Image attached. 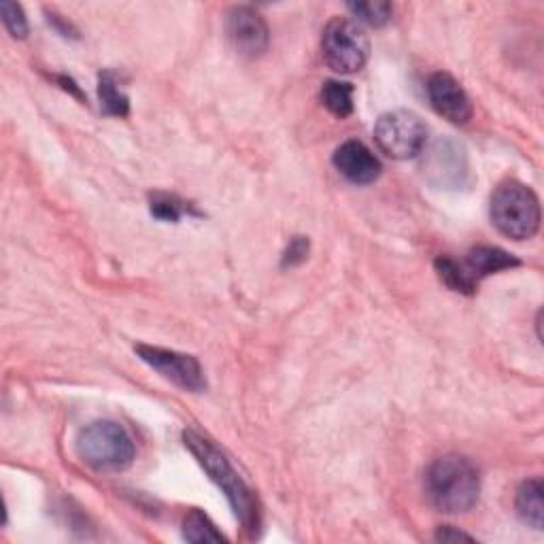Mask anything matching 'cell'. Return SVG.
<instances>
[{
  "label": "cell",
  "instance_id": "e0dca14e",
  "mask_svg": "<svg viewBox=\"0 0 544 544\" xmlns=\"http://www.w3.org/2000/svg\"><path fill=\"white\" fill-rule=\"evenodd\" d=\"M349 11L357 17V20H362L374 28H381L391 20V7L389 3H383V0H362V3H351Z\"/></svg>",
  "mask_w": 544,
  "mask_h": 544
},
{
  "label": "cell",
  "instance_id": "44dd1931",
  "mask_svg": "<svg viewBox=\"0 0 544 544\" xmlns=\"http://www.w3.org/2000/svg\"><path fill=\"white\" fill-rule=\"evenodd\" d=\"M436 540H438V542H459V540L474 542L472 536H468V534H464V532H457V530H453V527H442V530H438Z\"/></svg>",
  "mask_w": 544,
  "mask_h": 544
},
{
  "label": "cell",
  "instance_id": "2e32d148",
  "mask_svg": "<svg viewBox=\"0 0 544 544\" xmlns=\"http://www.w3.org/2000/svg\"><path fill=\"white\" fill-rule=\"evenodd\" d=\"M183 538L187 542H226V536L217 532V527L211 523L207 515L200 510H192L183 521Z\"/></svg>",
  "mask_w": 544,
  "mask_h": 544
},
{
  "label": "cell",
  "instance_id": "4fadbf2b",
  "mask_svg": "<svg viewBox=\"0 0 544 544\" xmlns=\"http://www.w3.org/2000/svg\"><path fill=\"white\" fill-rule=\"evenodd\" d=\"M98 96L102 111L115 117H126L130 111L128 96L119 88V83L113 73H102L98 81Z\"/></svg>",
  "mask_w": 544,
  "mask_h": 544
},
{
  "label": "cell",
  "instance_id": "30bf717a",
  "mask_svg": "<svg viewBox=\"0 0 544 544\" xmlns=\"http://www.w3.org/2000/svg\"><path fill=\"white\" fill-rule=\"evenodd\" d=\"M334 166L340 175L355 185L377 181L381 162L362 141H347L334 153Z\"/></svg>",
  "mask_w": 544,
  "mask_h": 544
},
{
  "label": "cell",
  "instance_id": "8992f818",
  "mask_svg": "<svg viewBox=\"0 0 544 544\" xmlns=\"http://www.w3.org/2000/svg\"><path fill=\"white\" fill-rule=\"evenodd\" d=\"M374 141L385 156L394 160H411L423 151L428 141V126L413 111H389L374 126Z\"/></svg>",
  "mask_w": 544,
  "mask_h": 544
},
{
  "label": "cell",
  "instance_id": "52a82bcc",
  "mask_svg": "<svg viewBox=\"0 0 544 544\" xmlns=\"http://www.w3.org/2000/svg\"><path fill=\"white\" fill-rule=\"evenodd\" d=\"M134 349L141 355V360L145 364H149L153 370H158L164 379L179 385L181 389L202 391L204 387H207L204 372L196 357L160 349V347H149V345H136Z\"/></svg>",
  "mask_w": 544,
  "mask_h": 544
},
{
  "label": "cell",
  "instance_id": "5bb4252c",
  "mask_svg": "<svg viewBox=\"0 0 544 544\" xmlns=\"http://www.w3.org/2000/svg\"><path fill=\"white\" fill-rule=\"evenodd\" d=\"M321 100L326 109L336 117H349L353 113V85L345 81H328L321 88Z\"/></svg>",
  "mask_w": 544,
  "mask_h": 544
},
{
  "label": "cell",
  "instance_id": "ac0fdd59",
  "mask_svg": "<svg viewBox=\"0 0 544 544\" xmlns=\"http://www.w3.org/2000/svg\"><path fill=\"white\" fill-rule=\"evenodd\" d=\"M0 15H3V24L11 32L13 39H26L28 22H26L24 9L20 5L11 3V0H5V3H0Z\"/></svg>",
  "mask_w": 544,
  "mask_h": 544
},
{
  "label": "cell",
  "instance_id": "ffe728a7",
  "mask_svg": "<svg viewBox=\"0 0 544 544\" xmlns=\"http://www.w3.org/2000/svg\"><path fill=\"white\" fill-rule=\"evenodd\" d=\"M306 255H309V241L302 236H296L283 255V266H298L306 260Z\"/></svg>",
  "mask_w": 544,
  "mask_h": 544
},
{
  "label": "cell",
  "instance_id": "3957f363",
  "mask_svg": "<svg viewBox=\"0 0 544 544\" xmlns=\"http://www.w3.org/2000/svg\"><path fill=\"white\" fill-rule=\"evenodd\" d=\"M134 442L124 425L94 421L77 436V455L96 472H122L134 462Z\"/></svg>",
  "mask_w": 544,
  "mask_h": 544
},
{
  "label": "cell",
  "instance_id": "9a60e30c",
  "mask_svg": "<svg viewBox=\"0 0 544 544\" xmlns=\"http://www.w3.org/2000/svg\"><path fill=\"white\" fill-rule=\"evenodd\" d=\"M436 272L440 281L445 283L449 289H453V292H459V294H474L476 289V283L462 264H457L455 260L451 258H438L436 260Z\"/></svg>",
  "mask_w": 544,
  "mask_h": 544
},
{
  "label": "cell",
  "instance_id": "8fae6325",
  "mask_svg": "<svg viewBox=\"0 0 544 544\" xmlns=\"http://www.w3.org/2000/svg\"><path fill=\"white\" fill-rule=\"evenodd\" d=\"M462 266L466 268L468 275L479 283L481 279L493 275V272L519 266V260L498 247H476L466 255Z\"/></svg>",
  "mask_w": 544,
  "mask_h": 544
},
{
  "label": "cell",
  "instance_id": "7a4b0ae2",
  "mask_svg": "<svg viewBox=\"0 0 544 544\" xmlns=\"http://www.w3.org/2000/svg\"><path fill=\"white\" fill-rule=\"evenodd\" d=\"M185 447L192 451V455L198 459V464L211 476V481L224 491L228 498L236 519L249 532H255L260 527V510L258 502L253 498V491L247 487V483L238 476V472L228 462V457L221 453L211 440L202 438L200 434L187 430L183 432Z\"/></svg>",
  "mask_w": 544,
  "mask_h": 544
},
{
  "label": "cell",
  "instance_id": "ba28073f",
  "mask_svg": "<svg viewBox=\"0 0 544 544\" xmlns=\"http://www.w3.org/2000/svg\"><path fill=\"white\" fill-rule=\"evenodd\" d=\"M226 34L236 54L258 58L268 49V26L264 17L251 7H234L226 17Z\"/></svg>",
  "mask_w": 544,
  "mask_h": 544
},
{
  "label": "cell",
  "instance_id": "7c38bea8",
  "mask_svg": "<svg viewBox=\"0 0 544 544\" xmlns=\"http://www.w3.org/2000/svg\"><path fill=\"white\" fill-rule=\"evenodd\" d=\"M542 481L530 479L525 481L517 491V513L523 523H527L534 530H542V519H544V502H542Z\"/></svg>",
  "mask_w": 544,
  "mask_h": 544
},
{
  "label": "cell",
  "instance_id": "5b68a950",
  "mask_svg": "<svg viewBox=\"0 0 544 544\" xmlns=\"http://www.w3.org/2000/svg\"><path fill=\"white\" fill-rule=\"evenodd\" d=\"M370 43L364 30L347 17H334L323 30L321 54L334 73H357L368 60Z\"/></svg>",
  "mask_w": 544,
  "mask_h": 544
},
{
  "label": "cell",
  "instance_id": "277c9868",
  "mask_svg": "<svg viewBox=\"0 0 544 544\" xmlns=\"http://www.w3.org/2000/svg\"><path fill=\"white\" fill-rule=\"evenodd\" d=\"M491 221L513 241H527L540 228V202L530 187L504 181L491 196Z\"/></svg>",
  "mask_w": 544,
  "mask_h": 544
},
{
  "label": "cell",
  "instance_id": "d6986e66",
  "mask_svg": "<svg viewBox=\"0 0 544 544\" xmlns=\"http://www.w3.org/2000/svg\"><path fill=\"white\" fill-rule=\"evenodd\" d=\"M151 213L162 221H179L181 215L185 213V207H183V202H179L173 196L156 194L151 198Z\"/></svg>",
  "mask_w": 544,
  "mask_h": 544
},
{
  "label": "cell",
  "instance_id": "9c48e42d",
  "mask_svg": "<svg viewBox=\"0 0 544 544\" xmlns=\"http://www.w3.org/2000/svg\"><path fill=\"white\" fill-rule=\"evenodd\" d=\"M428 98L438 115L449 119L451 124H466L472 117L470 98L451 75L436 73L428 81Z\"/></svg>",
  "mask_w": 544,
  "mask_h": 544
},
{
  "label": "cell",
  "instance_id": "6da1fadb",
  "mask_svg": "<svg viewBox=\"0 0 544 544\" xmlns=\"http://www.w3.org/2000/svg\"><path fill=\"white\" fill-rule=\"evenodd\" d=\"M425 493L434 508L445 515L468 513L479 502V470L462 455H445L436 459L425 474Z\"/></svg>",
  "mask_w": 544,
  "mask_h": 544
}]
</instances>
